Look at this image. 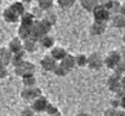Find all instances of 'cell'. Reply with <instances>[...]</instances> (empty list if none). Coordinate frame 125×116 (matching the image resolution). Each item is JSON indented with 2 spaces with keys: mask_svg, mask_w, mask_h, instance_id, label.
I'll list each match as a JSON object with an SVG mask.
<instances>
[{
  "mask_svg": "<svg viewBox=\"0 0 125 116\" xmlns=\"http://www.w3.org/2000/svg\"><path fill=\"white\" fill-rule=\"evenodd\" d=\"M53 26H50L49 23L45 21V20H41V21H36L34 27H32V35L31 38L35 39L36 41H39L43 36L45 35H49L50 30H52Z\"/></svg>",
  "mask_w": 125,
  "mask_h": 116,
  "instance_id": "1",
  "label": "cell"
},
{
  "mask_svg": "<svg viewBox=\"0 0 125 116\" xmlns=\"http://www.w3.org/2000/svg\"><path fill=\"white\" fill-rule=\"evenodd\" d=\"M43 95V92L39 86H32V88H23L21 90V98L25 102L32 103L34 101H36L38 98Z\"/></svg>",
  "mask_w": 125,
  "mask_h": 116,
  "instance_id": "2",
  "label": "cell"
},
{
  "mask_svg": "<svg viewBox=\"0 0 125 116\" xmlns=\"http://www.w3.org/2000/svg\"><path fill=\"white\" fill-rule=\"evenodd\" d=\"M111 17L112 14L103 7V4H99L94 11H93V18H94V22H99V23H104L107 25V22L111 21Z\"/></svg>",
  "mask_w": 125,
  "mask_h": 116,
  "instance_id": "3",
  "label": "cell"
},
{
  "mask_svg": "<svg viewBox=\"0 0 125 116\" xmlns=\"http://www.w3.org/2000/svg\"><path fill=\"white\" fill-rule=\"evenodd\" d=\"M35 64L30 62V61H25L23 63H21L20 66H17L14 68V72L17 76H20L21 79H23L26 76H30V75H35Z\"/></svg>",
  "mask_w": 125,
  "mask_h": 116,
  "instance_id": "4",
  "label": "cell"
},
{
  "mask_svg": "<svg viewBox=\"0 0 125 116\" xmlns=\"http://www.w3.org/2000/svg\"><path fill=\"white\" fill-rule=\"evenodd\" d=\"M121 61H123L121 54H120L119 50H111V52H108L104 57V66L114 71L115 67H116Z\"/></svg>",
  "mask_w": 125,
  "mask_h": 116,
  "instance_id": "5",
  "label": "cell"
},
{
  "mask_svg": "<svg viewBox=\"0 0 125 116\" xmlns=\"http://www.w3.org/2000/svg\"><path fill=\"white\" fill-rule=\"evenodd\" d=\"M104 66V58L98 52L88 54V67L92 70H101Z\"/></svg>",
  "mask_w": 125,
  "mask_h": 116,
  "instance_id": "6",
  "label": "cell"
},
{
  "mask_svg": "<svg viewBox=\"0 0 125 116\" xmlns=\"http://www.w3.org/2000/svg\"><path fill=\"white\" fill-rule=\"evenodd\" d=\"M49 103H50V102L48 101L47 97L41 95L40 98H38L36 101L32 102V103H30V107L34 110V112H35L36 115H41V114H44L45 111H47Z\"/></svg>",
  "mask_w": 125,
  "mask_h": 116,
  "instance_id": "7",
  "label": "cell"
},
{
  "mask_svg": "<svg viewBox=\"0 0 125 116\" xmlns=\"http://www.w3.org/2000/svg\"><path fill=\"white\" fill-rule=\"evenodd\" d=\"M107 88L110 92L112 93H116L119 90H121V76L117 75V74H112V75H110L108 79H107Z\"/></svg>",
  "mask_w": 125,
  "mask_h": 116,
  "instance_id": "8",
  "label": "cell"
},
{
  "mask_svg": "<svg viewBox=\"0 0 125 116\" xmlns=\"http://www.w3.org/2000/svg\"><path fill=\"white\" fill-rule=\"evenodd\" d=\"M40 66L44 71H47V72H54L55 67L58 66V62L48 54V55H44V57L40 59Z\"/></svg>",
  "mask_w": 125,
  "mask_h": 116,
  "instance_id": "9",
  "label": "cell"
},
{
  "mask_svg": "<svg viewBox=\"0 0 125 116\" xmlns=\"http://www.w3.org/2000/svg\"><path fill=\"white\" fill-rule=\"evenodd\" d=\"M8 49L10 50L12 54H17V53H21L23 52V41H22L18 36H16V38H12L10 40H9L8 43Z\"/></svg>",
  "mask_w": 125,
  "mask_h": 116,
  "instance_id": "10",
  "label": "cell"
},
{
  "mask_svg": "<svg viewBox=\"0 0 125 116\" xmlns=\"http://www.w3.org/2000/svg\"><path fill=\"white\" fill-rule=\"evenodd\" d=\"M3 18H4V21L8 22V23H17V22L21 21V17L10 8V5H8L3 11Z\"/></svg>",
  "mask_w": 125,
  "mask_h": 116,
  "instance_id": "11",
  "label": "cell"
},
{
  "mask_svg": "<svg viewBox=\"0 0 125 116\" xmlns=\"http://www.w3.org/2000/svg\"><path fill=\"white\" fill-rule=\"evenodd\" d=\"M49 55L53 57L57 62H62L63 59L68 55V53H67V50L64 48H62V46H54V48L50 50Z\"/></svg>",
  "mask_w": 125,
  "mask_h": 116,
  "instance_id": "12",
  "label": "cell"
},
{
  "mask_svg": "<svg viewBox=\"0 0 125 116\" xmlns=\"http://www.w3.org/2000/svg\"><path fill=\"white\" fill-rule=\"evenodd\" d=\"M103 4V7L107 9V11L111 13V14H117L120 13V8H121V3L117 1V0H108V1H104L102 3Z\"/></svg>",
  "mask_w": 125,
  "mask_h": 116,
  "instance_id": "13",
  "label": "cell"
},
{
  "mask_svg": "<svg viewBox=\"0 0 125 116\" xmlns=\"http://www.w3.org/2000/svg\"><path fill=\"white\" fill-rule=\"evenodd\" d=\"M32 27L34 26H25V25H20L17 30V34H18V38H20L22 41H25L27 39L31 38L32 35Z\"/></svg>",
  "mask_w": 125,
  "mask_h": 116,
  "instance_id": "14",
  "label": "cell"
},
{
  "mask_svg": "<svg viewBox=\"0 0 125 116\" xmlns=\"http://www.w3.org/2000/svg\"><path fill=\"white\" fill-rule=\"evenodd\" d=\"M12 63V53L8 48H0V66L7 67Z\"/></svg>",
  "mask_w": 125,
  "mask_h": 116,
  "instance_id": "15",
  "label": "cell"
},
{
  "mask_svg": "<svg viewBox=\"0 0 125 116\" xmlns=\"http://www.w3.org/2000/svg\"><path fill=\"white\" fill-rule=\"evenodd\" d=\"M54 44H55V40H54V38L52 35H45V36H43V38L39 40V45L43 49H50L52 50L55 46Z\"/></svg>",
  "mask_w": 125,
  "mask_h": 116,
  "instance_id": "16",
  "label": "cell"
},
{
  "mask_svg": "<svg viewBox=\"0 0 125 116\" xmlns=\"http://www.w3.org/2000/svg\"><path fill=\"white\" fill-rule=\"evenodd\" d=\"M106 29H107V25H104V23H99V22H93L90 26V34L94 35V36H99L102 34H104Z\"/></svg>",
  "mask_w": 125,
  "mask_h": 116,
  "instance_id": "17",
  "label": "cell"
},
{
  "mask_svg": "<svg viewBox=\"0 0 125 116\" xmlns=\"http://www.w3.org/2000/svg\"><path fill=\"white\" fill-rule=\"evenodd\" d=\"M38 46H39V41H36L35 39H27L23 41V49L26 53H32V52H36L38 50Z\"/></svg>",
  "mask_w": 125,
  "mask_h": 116,
  "instance_id": "18",
  "label": "cell"
},
{
  "mask_svg": "<svg viewBox=\"0 0 125 116\" xmlns=\"http://www.w3.org/2000/svg\"><path fill=\"white\" fill-rule=\"evenodd\" d=\"M111 25H112L115 29H124L125 27V17L123 14H120V13H117V14H114L112 17H111Z\"/></svg>",
  "mask_w": 125,
  "mask_h": 116,
  "instance_id": "19",
  "label": "cell"
},
{
  "mask_svg": "<svg viewBox=\"0 0 125 116\" xmlns=\"http://www.w3.org/2000/svg\"><path fill=\"white\" fill-rule=\"evenodd\" d=\"M62 64V66L66 68V70H68V71H72L73 68L76 67V59H75V55H72V54H68L66 58L63 59L62 62H59Z\"/></svg>",
  "mask_w": 125,
  "mask_h": 116,
  "instance_id": "20",
  "label": "cell"
},
{
  "mask_svg": "<svg viewBox=\"0 0 125 116\" xmlns=\"http://www.w3.org/2000/svg\"><path fill=\"white\" fill-rule=\"evenodd\" d=\"M99 4L101 3L97 1V0H81L80 1V5L84 8L86 12H92V13H93V11L99 5Z\"/></svg>",
  "mask_w": 125,
  "mask_h": 116,
  "instance_id": "21",
  "label": "cell"
},
{
  "mask_svg": "<svg viewBox=\"0 0 125 116\" xmlns=\"http://www.w3.org/2000/svg\"><path fill=\"white\" fill-rule=\"evenodd\" d=\"M26 61V52L23 50V52H21V53H17V54H12V63L14 66V68L17 66H20L21 63H23Z\"/></svg>",
  "mask_w": 125,
  "mask_h": 116,
  "instance_id": "22",
  "label": "cell"
},
{
  "mask_svg": "<svg viewBox=\"0 0 125 116\" xmlns=\"http://www.w3.org/2000/svg\"><path fill=\"white\" fill-rule=\"evenodd\" d=\"M35 22H36V20L34 18V16L31 14V12H26L25 14L21 17V21H20L21 25H25V26H34Z\"/></svg>",
  "mask_w": 125,
  "mask_h": 116,
  "instance_id": "23",
  "label": "cell"
},
{
  "mask_svg": "<svg viewBox=\"0 0 125 116\" xmlns=\"http://www.w3.org/2000/svg\"><path fill=\"white\" fill-rule=\"evenodd\" d=\"M53 5H54L53 0H39V1H38V7L41 9V11H44L45 13L52 11Z\"/></svg>",
  "mask_w": 125,
  "mask_h": 116,
  "instance_id": "24",
  "label": "cell"
},
{
  "mask_svg": "<svg viewBox=\"0 0 125 116\" xmlns=\"http://www.w3.org/2000/svg\"><path fill=\"white\" fill-rule=\"evenodd\" d=\"M10 8H12L20 17H22V16L26 13L25 5H23V3H22V1H14V3H12V4H10Z\"/></svg>",
  "mask_w": 125,
  "mask_h": 116,
  "instance_id": "25",
  "label": "cell"
},
{
  "mask_svg": "<svg viewBox=\"0 0 125 116\" xmlns=\"http://www.w3.org/2000/svg\"><path fill=\"white\" fill-rule=\"evenodd\" d=\"M75 59H76V66L77 67H85L88 66V55L86 54H76L75 55Z\"/></svg>",
  "mask_w": 125,
  "mask_h": 116,
  "instance_id": "26",
  "label": "cell"
},
{
  "mask_svg": "<svg viewBox=\"0 0 125 116\" xmlns=\"http://www.w3.org/2000/svg\"><path fill=\"white\" fill-rule=\"evenodd\" d=\"M22 84H23L25 88L36 86V77H35V75H30V76L23 77V79H22Z\"/></svg>",
  "mask_w": 125,
  "mask_h": 116,
  "instance_id": "27",
  "label": "cell"
},
{
  "mask_svg": "<svg viewBox=\"0 0 125 116\" xmlns=\"http://www.w3.org/2000/svg\"><path fill=\"white\" fill-rule=\"evenodd\" d=\"M31 14L34 16V18L36 21H41V20H44V17H45V12L41 11V9L36 5L31 9Z\"/></svg>",
  "mask_w": 125,
  "mask_h": 116,
  "instance_id": "28",
  "label": "cell"
},
{
  "mask_svg": "<svg viewBox=\"0 0 125 116\" xmlns=\"http://www.w3.org/2000/svg\"><path fill=\"white\" fill-rule=\"evenodd\" d=\"M44 20L47 21L50 26H54L55 23H57V14L53 12V11H50V12H47L45 13V17H44Z\"/></svg>",
  "mask_w": 125,
  "mask_h": 116,
  "instance_id": "29",
  "label": "cell"
},
{
  "mask_svg": "<svg viewBox=\"0 0 125 116\" xmlns=\"http://www.w3.org/2000/svg\"><path fill=\"white\" fill-rule=\"evenodd\" d=\"M68 74H70V71L64 68L61 63H58V66L55 67V70H54V75H57L59 77H64V76H67Z\"/></svg>",
  "mask_w": 125,
  "mask_h": 116,
  "instance_id": "30",
  "label": "cell"
},
{
  "mask_svg": "<svg viewBox=\"0 0 125 116\" xmlns=\"http://www.w3.org/2000/svg\"><path fill=\"white\" fill-rule=\"evenodd\" d=\"M57 4L61 9H68L75 4V0H58Z\"/></svg>",
  "mask_w": 125,
  "mask_h": 116,
  "instance_id": "31",
  "label": "cell"
},
{
  "mask_svg": "<svg viewBox=\"0 0 125 116\" xmlns=\"http://www.w3.org/2000/svg\"><path fill=\"white\" fill-rule=\"evenodd\" d=\"M114 72L117 74V75H120V76H124V75H125V61H121V62H120L117 66L115 67Z\"/></svg>",
  "mask_w": 125,
  "mask_h": 116,
  "instance_id": "32",
  "label": "cell"
},
{
  "mask_svg": "<svg viewBox=\"0 0 125 116\" xmlns=\"http://www.w3.org/2000/svg\"><path fill=\"white\" fill-rule=\"evenodd\" d=\"M21 116H36V114L34 112V110L29 106V107H25L23 110L21 111Z\"/></svg>",
  "mask_w": 125,
  "mask_h": 116,
  "instance_id": "33",
  "label": "cell"
},
{
  "mask_svg": "<svg viewBox=\"0 0 125 116\" xmlns=\"http://www.w3.org/2000/svg\"><path fill=\"white\" fill-rule=\"evenodd\" d=\"M117 114H119V110L112 108V107H108L107 110H104L103 116H117Z\"/></svg>",
  "mask_w": 125,
  "mask_h": 116,
  "instance_id": "34",
  "label": "cell"
},
{
  "mask_svg": "<svg viewBox=\"0 0 125 116\" xmlns=\"http://www.w3.org/2000/svg\"><path fill=\"white\" fill-rule=\"evenodd\" d=\"M58 108L55 107L54 105H52V103H49V106H48V108H47V111H45V115L47 116H49V115H53V114H55V112H58Z\"/></svg>",
  "mask_w": 125,
  "mask_h": 116,
  "instance_id": "35",
  "label": "cell"
},
{
  "mask_svg": "<svg viewBox=\"0 0 125 116\" xmlns=\"http://www.w3.org/2000/svg\"><path fill=\"white\" fill-rule=\"evenodd\" d=\"M110 103H111V107H112V108H116V110H117V108L120 107V99H119V98H116V97L111 99Z\"/></svg>",
  "mask_w": 125,
  "mask_h": 116,
  "instance_id": "36",
  "label": "cell"
},
{
  "mask_svg": "<svg viewBox=\"0 0 125 116\" xmlns=\"http://www.w3.org/2000/svg\"><path fill=\"white\" fill-rule=\"evenodd\" d=\"M7 76H8V68L0 66V79H5Z\"/></svg>",
  "mask_w": 125,
  "mask_h": 116,
  "instance_id": "37",
  "label": "cell"
},
{
  "mask_svg": "<svg viewBox=\"0 0 125 116\" xmlns=\"http://www.w3.org/2000/svg\"><path fill=\"white\" fill-rule=\"evenodd\" d=\"M119 99H120V107H121V110L125 111V93H124L121 97H120Z\"/></svg>",
  "mask_w": 125,
  "mask_h": 116,
  "instance_id": "38",
  "label": "cell"
},
{
  "mask_svg": "<svg viewBox=\"0 0 125 116\" xmlns=\"http://www.w3.org/2000/svg\"><path fill=\"white\" fill-rule=\"evenodd\" d=\"M119 52H120V54H121V59L125 61V45H123L121 48L119 49Z\"/></svg>",
  "mask_w": 125,
  "mask_h": 116,
  "instance_id": "39",
  "label": "cell"
},
{
  "mask_svg": "<svg viewBox=\"0 0 125 116\" xmlns=\"http://www.w3.org/2000/svg\"><path fill=\"white\" fill-rule=\"evenodd\" d=\"M120 14H123L125 17V1L121 3V8H120Z\"/></svg>",
  "mask_w": 125,
  "mask_h": 116,
  "instance_id": "40",
  "label": "cell"
},
{
  "mask_svg": "<svg viewBox=\"0 0 125 116\" xmlns=\"http://www.w3.org/2000/svg\"><path fill=\"white\" fill-rule=\"evenodd\" d=\"M121 89L125 90V75L121 76Z\"/></svg>",
  "mask_w": 125,
  "mask_h": 116,
  "instance_id": "41",
  "label": "cell"
},
{
  "mask_svg": "<svg viewBox=\"0 0 125 116\" xmlns=\"http://www.w3.org/2000/svg\"><path fill=\"white\" fill-rule=\"evenodd\" d=\"M117 116H125V111H124V110H119Z\"/></svg>",
  "mask_w": 125,
  "mask_h": 116,
  "instance_id": "42",
  "label": "cell"
},
{
  "mask_svg": "<svg viewBox=\"0 0 125 116\" xmlns=\"http://www.w3.org/2000/svg\"><path fill=\"white\" fill-rule=\"evenodd\" d=\"M49 116H62V114H61V111H58V112H55L53 115H49Z\"/></svg>",
  "mask_w": 125,
  "mask_h": 116,
  "instance_id": "43",
  "label": "cell"
},
{
  "mask_svg": "<svg viewBox=\"0 0 125 116\" xmlns=\"http://www.w3.org/2000/svg\"><path fill=\"white\" fill-rule=\"evenodd\" d=\"M123 43H124V45H125V34L123 35Z\"/></svg>",
  "mask_w": 125,
  "mask_h": 116,
  "instance_id": "44",
  "label": "cell"
},
{
  "mask_svg": "<svg viewBox=\"0 0 125 116\" xmlns=\"http://www.w3.org/2000/svg\"><path fill=\"white\" fill-rule=\"evenodd\" d=\"M36 116H44V115H36Z\"/></svg>",
  "mask_w": 125,
  "mask_h": 116,
  "instance_id": "45",
  "label": "cell"
}]
</instances>
